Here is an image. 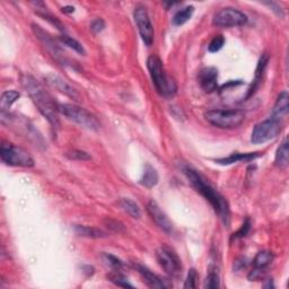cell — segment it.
Listing matches in <instances>:
<instances>
[{
    "label": "cell",
    "instance_id": "16",
    "mask_svg": "<svg viewBox=\"0 0 289 289\" xmlns=\"http://www.w3.org/2000/svg\"><path fill=\"white\" fill-rule=\"evenodd\" d=\"M288 99H289V96L288 93L286 91L282 92L278 95V98L276 100V104H275V107H274V111H272V119H276V120H279L280 118H283L288 113Z\"/></svg>",
    "mask_w": 289,
    "mask_h": 289
},
{
    "label": "cell",
    "instance_id": "18",
    "mask_svg": "<svg viewBox=\"0 0 289 289\" xmlns=\"http://www.w3.org/2000/svg\"><path fill=\"white\" fill-rule=\"evenodd\" d=\"M274 253L270 251H261L253 260V269L265 271L266 268L274 261Z\"/></svg>",
    "mask_w": 289,
    "mask_h": 289
},
{
    "label": "cell",
    "instance_id": "34",
    "mask_svg": "<svg viewBox=\"0 0 289 289\" xmlns=\"http://www.w3.org/2000/svg\"><path fill=\"white\" fill-rule=\"evenodd\" d=\"M106 224H107V227L112 229V230H114V232H122V230L124 229L123 227V225L120 223V221H116V220H112V219H108L106 220Z\"/></svg>",
    "mask_w": 289,
    "mask_h": 289
},
{
    "label": "cell",
    "instance_id": "3",
    "mask_svg": "<svg viewBox=\"0 0 289 289\" xmlns=\"http://www.w3.org/2000/svg\"><path fill=\"white\" fill-rule=\"evenodd\" d=\"M147 68L149 70L153 84L158 93L164 97H171L177 93V84L173 79L167 76L162 60L157 56H150L147 60Z\"/></svg>",
    "mask_w": 289,
    "mask_h": 289
},
{
    "label": "cell",
    "instance_id": "31",
    "mask_svg": "<svg viewBox=\"0 0 289 289\" xmlns=\"http://www.w3.org/2000/svg\"><path fill=\"white\" fill-rule=\"evenodd\" d=\"M250 228H251L250 219H246L244 221V224L242 225V227L240 228V230H237L236 233H234L233 238H238V237H244V236H246V235H248Z\"/></svg>",
    "mask_w": 289,
    "mask_h": 289
},
{
    "label": "cell",
    "instance_id": "4",
    "mask_svg": "<svg viewBox=\"0 0 289 289\" xmlns=\"http://www.w3.org/2000/svg\"><path fill=\"white\" fill-rule=\"evenodd\" d=\"M209 123L220 129H233L245 120V113L241 110H209L204 113Z\"/></svg>",
    "mask_w": 289,
    "mask_h": 289
},
{
    "label": "cell",
    "instance_id": "27",
    "mask_svg": "<svg viewBox=\"0 0 289 289\" xmlns=\"http://www.w3.org/2000/svg\"><path fill=\"white\" fill-rule=\"evenodd\" d=\"M103 261L105 262L106 266H108L114 270H120L121 268H122V262H121V260L114 257V255H112V254L104 253L103 254Z\"/></svg>",
    "mask_w": 289,
    "mask_h": 289
},
{
    "label": "cell",
    "instance_id": "8",
    "mask_svg": "<svg viewBox=\"0 0 289 289\" xmlns=\"http://www.w3.org/2000/svg\"><path fill=\"white\" fill-rule=\"evenodd\" d=\"M248 22V16L236 8L226 7L217 11L213 16L212 23L218 27H235L243 26Z\"/></svg>",
    "mask_w": 289,
    "mask_h": 289
},
{
    "label": "cell",
    "instance_id": "30",
    "mask_svg": "<svg viewBox=\"0 0 289 289\" xmlns=\"http://www.w3.org/2000/svg\"><path fill=\"white\" fill-rule=\"evenodd\" d=\"M67 155H68V157L71 158V160H79V161L91 160L90 155L85 152H82V150H73V152Z\"/></svg>",
    "mask_w": 289,
    "mask_h": 289
},
{
    "label": "cell",
    "instance_id": "13",
    "mask_svg": "<svg viewBox=\"0 0 289 289\" xmlns=\"http://www.w3.org/2000/svg\"><path fill=\"white\" fill-rule=\"evenodd\" d=\"M45 81H47L48 85L51 86L52 89H56L57 91H59L60 93H64L65 95L69 96V97L74 99L78 98L77 92L75 91L68 83L65 82L64 79H61L60 77L54 76V75H50V76L45 77Z\"/></svg>",
    "mask_w": 289,
    "mask_h": 289
},
{
    "label": "cell",
    "instance_id": "32",
    "mask_svg": "<svg viewBox=\"0 0 289 289\" xmlns=\"http://www.w3.org/2000/svg\"><path fill=\"white\" fill-rule=\"evenodd\" d=\"M195 280H196V271L191 269L188 274V278L184 284V288H195Z\"/></svg>",
    "mask_w": 289,
    "mask_h": 289
},
{
    "label": "cell",
    "instance_id": "35",
    "mask_svg": "<svg viewBox=\"0 0 289 289\" xmlns=\"http://www.w3.org/2000/svg\"><path fill=\"white\" fill-rule=\"evenodd\" d=\"M62 11L64 12H74L75 8L73 6H66V7L62 8Z\"/></svg>",
    "mask_w": 289,
    "mask_h": 289
},
{
    "label": "cell",
    "instance_id": "6",
    "mask_svg": "<svg viewBox=\"0 0 289 289\" xmlns=\"http://www.w3.org/2000/svg\"><path fill=\"white\" fill-rule=\"evenodd\" d=\"M0 157L7 165L32 167L34 166V160L26 150L11 144H2L0 147Z\"/></svg>",
    "mask_w": 289,
    "mask_h": 289
},
{
    "label": "cell",
    "instance_id": "2",
    "mask_svg": "<svg viewBox=\"0 0 289 289\" xmlns=\"http://www.w3.org/2000/svg\"><path fill=\"white\" fill-rule=\"evenodd\" d=\"M22 85L34 102L35 106L39 108V111L48 119L53 127H58L59 125V118H58L59 104L54 102L52 96L33 77L24 76L22 78Z\"/></svg>",
    "mask_w": 289,
    "mask_h": 289
},
{
    "label": "cell",
    "instance_id": "19",
    "mask_svg": "<svg viewBox=\"0 0 289 289\" xmlns=\"http://www.w3.org/2000/svg\"><path fill=\"white\" fill-rule=\"evenodd\" d=\"M158 173L153 166L146 165L144 173L140 179V184L146 188H154L158 183Z\"/></svg>",
    "mask_w": 289,
    "mask_h": 289
},
{
    "label": "cell",
    "instance_id": "10",
    "mask_svg": "<svg viewBox=\"0 0 289 289\" xmlns=\"http://www.w3.org/2000/svg\"><path fill=\"white\" fill-rule=\"evenodd\" d=\"M156 258L160 266L164 269L167 275L172 276V277H177L180 272H181V260H180L178 254L172 249L166 248V246H162V248L157 250Z\"/></svg>",
    "mask_w": 289,
    "mask_h": 289
},
{
    "label": "cell",
    "instance_id": "33",
    "mask_svg": "<svg viewBox=\"0 0 289 289\" xmlns=\"http://www.w3.org/2000/svg\"><path fill=\"white\" fill-rule=\"evenodd\" d=\"M104 27H105V24H104V20L97 18L93 20V23L91 24V30L93 31L94 33H99L104 30Z\"/></svg>",
    "mask_w": 289,
    "mask_h": 289
},
{
    "label": "cell",
    "instance_id": "23",
    "mask_svg": "<svg viewBox=\"0 0 289 289\" xmlns=\"http://www.w3.org/2000/svg\"><path fill=\"white\" fill-rule=\"evenodd\" d=\"M119 204L122 208V210L127 212L129 216H131L132 218L138 219L140 217V209L133 200L129 198H122L120 199Z\"/></svg>",
    "mask_w": 289,
    "mask_h": 289
},
{
    "label": "cell",
    "instance_id": "26",
    "mask_svg": "<svg viewBox=\"0 0 289 289\" xmlns=\"http://www.w3.org/2000/svg\"><path fill=\"white\" fill-rule=\"evenodd\" d=\"M219 286H220V284H219V276H218V274H217L215 270H212V271L209 272L206 280H204L203 287L204 288L215 289V288H218Z\"/></svg>",
    "mask_w": 289,
    "mask_h": 289
},
{
    "label": "cell",
    "instance_id": "17",
    "mask_svg": "<svg viewBox=\"0 0 289 289\" xmlns=\"http://www.w3.org/2000/svg\"><path fill=\"white\" fill-rule=\"evenodd\" d=\"M259 156H260L259 153H246V154L234 153L226 158H219V160H216V162L218 163V164L229 165V164H233V163H237L241 161L250 162L252 160H255V158H258Z\"/></svg>",
    "mask_w": 289,
    "mask_h": 289
},
{
    "label": "cell",
    "instance_id": "11",
    "mask_svg": "<svg viewBox=\"0 0 289 289\" xmlns=\"http://www.w3.org/2000/svg\"><path fill=\"white\" fill-rule=\"evenodd\" d=\"M147 211L149 213V216L152 217V219L155 221L158 227L162 230H164L165 233L171 234L173 232V225H172V221L169 219L166 213L162 210L161 207L158 206V203L156 201H149L148 206H147Z\"/></svg>",
    "mask_w": 289,
    "mask_h": 289
},
{
    "label": "cell",
    "instance_id": "1",
    "mask_svg": "<svg viewBox=\"0 0 289 289\" xmlns=\"http://www.w3.org/2000/svg\"><path fill=\"white\" fill-rule=\"evenodd\" d=\"M183 172L188 180H189V182L192 184V187L204 199L209 201V203L211 204L213 210L219 216V218L223 220V223L228 226L230 220V210L227 200L208 182L206 178H203L202 175L198 173V171L187 166L183 169Z\"/></svg>",
    "mask_w": 289,
    "mask_h": 289
},
{
    "label": "cell",
    "instance_id": "25",
    "mask_svg": "<svg viewBox=\"0 0 289 289\" xmlns=\"http://www.w3.org/2000/svg\"><path fill=\"white\" fill-rule=\"evenodd\" d=\"M60 41L65 45H67V47L75 50V51L78 52L79 54H85L86 53L85 49H84L83 45L81 43H79V42L77 40L73 39V37H69L68 35H61L60 36Z\"/></svg>",
    "mask_w": 289,
    "mask_h": 289
},
{
    "label": "cell",
    "instance_id": "5",
    "mask_svg": "<svg viewBox=\"0 0 289 289\" xmlns=\"http://www.w3.org/2000/svg\"><path fill=\"white\" fill-rule=\"evenodd\" d=\"M59 113L83 128L96 131L100 127L99 121L94 114L75 104H59Z\"/></svg>",
    "mask_w": 289,
    "mask_h": 289
},
{
    "label": "cell",
    "instance_id": "7",
    "mask_svg": "<svg viewBox=\"0 0 289 289\" xmlns=\"http://www.w3.org/2000/svg\"><path fill=\"white\" fill-rule=\"evenodd\" d=\"M282 131V123L279 120L268 119L266 121L258 123L253 128L252 135H251V141L255 145L265 144L277 137Z\"/></svg>",
    "mask_w": 289,
    "mask_h": 289
},
{
    "label": "cell",
    "instance_id": "12",
    "mask_svg": "<svg viewBox=\"0 0 289 289\" xmlns=\"http://www.w3.org/2000/svg\"><path fill=\"white\" fill-rule=\"evenodd\" d=\"M217 79H218V70L216 68L209 67V68H204L200 71V85L202 87V90L207 92V93H211V92L217 90V87H218Z\"/></svg>",
    "mask_w": 289,
    "mask_h": 289
},
{
    "label": "cell",
    "instance_id": "21",
    "mask_svg": "<svg viewBox=\"0 0 289 289\" xmlns=\"http://www.w3.org/2000/svg\"><path fill=\"white\" fill-rule=\"evenodd\" d=\"M75 232H76L77 235L83 236V237H89V238L106 237V234L104 233L103 230L94 228V227H89V226H82V225L75 226Z\"/></svg>",
    "mask_w": 289,
    "mask_h": 289
},
{
    "label": "cell",
    "instance_id": "22",
    "mask_svg": "<svg viewBox=\"0 0 289 289\" xmlns=\"http://www.w3.org/2000/svg\"><path fill=\"white\" fill-rule=\"evenodd\" d=\"M20 94L17 91H6L3 92L1 97H0V108L1 113H5L16 100L19 98Z\"/></svg>",
    "mask_w": 289,
    "mask_h": 289
},
{
    "label": "cell",
    "instance_id": "9",
    "mask_svg": "<svg viewBox=\"0 0 289 289\" xmlns=\"http://www.w3.org/2000/svg\"><path fill=\"white\" fill-rule=\"evenodd\" d=\"M133 18H135L142 41L147 47H150L153 44L155 33L147 9L144 6H137L133 11Z\"/></svg>",
    "mask_w": 289,
    "mask_h": 289
},
{
    "label": "cell",
    "instance_id": "20",
    "mask_svg": "<svg viewBox=\"0 0 289 289\" xmlns=\"http://www.w3.org/2000/svg\"><path fill=\"white\" fill-rule=\"evenodd\" d=\"M288 162H289L288 141H287V138H285L282 142V145L279 146L277 153H276L275 163H276V165L280 167V169H285V167L288 166Z\"/></svg>",
    "mask_w": 289,
    "mask_h": 289
},
{
    "label": "cell",
    "instance_id": "28",
    "mask_svg": "<svg viewBox=\"0 0 289 289\" xmlns=\"http://www.w3.org/2000/svg\"><path fill=\"white\" fill-rule=\"evenodd\" d=\"M224 44H225V39H224L223 35L215 36L211 40L210 43H209V45H208L209 52H212V53L213 52H218L219 50L224 47Z\"/></svg>",
    "mask_w": 289,
    "mask_h": 289
},
{
    "label": "cell",
    "instance_id": "24",
    "mask_svg": "<svg viewBox=\"0 0 289 289\" xmlns=\"http://www.w3.org/2000/svg\"><path fill=\"white\" fill-rule=\"evenodd\" d=\"M194 12V7L193 6H187L182 8L181 10H179L177 14L174 15L173 17V24L177 25V26H180V25L186 24L188 20H189L192 15Z\"/></svg>",
    "mask_w": 289,
    "mask_h": 289
},
{
    "label": "cell",
    "instance_id": "14",
    "mask_svg": "<svg viewBox=\"0 0 289 289\" xmlns=\"http://www.w3.org/2000/svg\"><path fill=\"white\" fill-rule=\"evenodd\" d=\"M137 269L138 271H139V274L142 276V278L145 279L146 284H147L150 288L161 289V288H169L172 286V285L167 284L165 280H163L160 276L155 275L154 272L150 271L148 268L137 265Z\"/></svg>",
    "mask_w": 289,
    "mask_h": 289
},
{
    "label": "cell",
    "instance_id": "15",
    "mask_svg": "<svg viewBox=\"0 0 289 289\" xmlns=\"http://www.w3.org/2000/svg\"><path fill=\"white\" fill-rule=\"evenodd\" d=\"M268 61H269V57H268L267 54H263V56L260 58V60L258 62L257 70H255L253 83H252V85H251V87H250L249 93H248V96H246V98L251 97V96H252L255 93V91L258 90L260 83L262 82V76H263V73H265V70H266Z\"/></svg>",
    "mask_w": 289,
    "mask_h": 289
},
{
    "label": "cell",
    "instance_id": "29",
    "mask_svg": "<svg viewBox=\"0 0 289 289\" xmlns=\"http://www.w3.org/2000/svg\"><path fill=\"white\" fill-rule=\"evenodd\" d=\"M110 280L113 283V284H115L116 286H120V287H124V288H127V287H130V288H132L133 287V285L130 284L128 282V279L123 277L122 275H120V274H113V275H110Z\"/></svg>",
    "mask_w": 289,
    "mask_h": 289
}]
</instances>
